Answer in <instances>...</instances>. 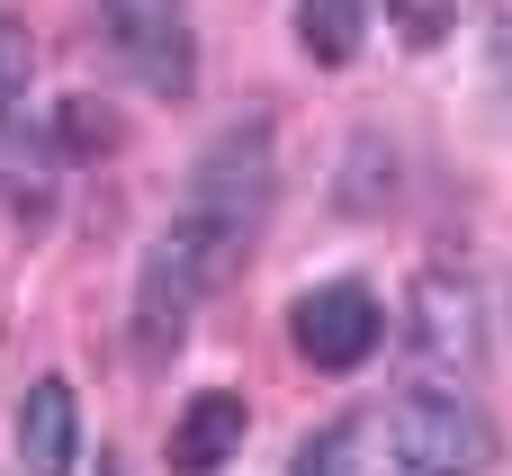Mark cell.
Instances as JSON below:
<instances>
[{
    "label": "cell",
    "mask_w": 512,
    "mask_h": 476,
    "mask_svg": "<svg viewBox=\"0 0 512 476\" xmlns=\"http://www.w3.org/2000/svg\"><path fill=\"white\" fill-rule=\"evenodd\" d=\"M378 333H387V306H378L369 279H324V288H306L288 306V342L324 378H351L360 360H378Z\"/></svg>",
    "instance_id": "4"
},
{
    "label": "cell",
    "mask_w": 512,
    "mask_h": 476,
    "mask_svg": "<svg viewBox=\"0 0 512 476\" xmlns=\"http://www.w3.org/2000/svg\"><path fill=\"white\" fill-rule=\"evenodd\" d=\"M99 18H108L117 63L153 99H189L198 90V36H189V9L180 0H99Z\"/></svg>",
    "instance_id": "5"
},
{
    "label": "cell",
    "mask_w": 512,
    "mask_h": 476,
    "mask_svg": "<svg viewBox=\"0 0 512 476\" xmlns=\"http://www.w3.org/2000/svg\"><path fill=\"white\" fill-rule=\"evenodd\" d=\"M243 432H252L243 396H234V387H198V396L180 405V423H171V476H216L243 450Z\"/></svg>",
    "instance_id": "9"
},
{
    "label": "cell",
    "mask_w": 512,
    "mask_h": 476,
    "mask_svg": "<svg viewBox=\"0 0 512 476\" xmlns=\"http://www.w3.org/2000/svg\"><path fill=\"white\" fill-rule=\"evenodd\" d=\"M81 468V396L63 378H36L18 396V476H72Z\"/></svg>",
    "instance_id": "8"
},
{
    "label": "cell",
    "mask_w": 512,
    "mask_h": 476,
    "mask_svg": "<svg viewBox=\"0 0 512 476\" xmlns=\"http://www.w3.org/2000/svg\"><path fill=\"white\" fill-rule=\"evenodd\" d=\"M387 27H396L405 45H423V54H432V45L459 27V0H387Z\"/></svg>",
    "instance_id": "14"
},
{
    "label": "cell",
    "mask_w": 512,
    "mask_h": 476,
    "mask_svg": "<svg viewBox=\"0 0 512 476\" xmlns=\"http://www.w3.org/2000/svg\"><path fill=\"white\" fill-rule=\"evenodd\" d=\"M387 450H396L405 476H486L504 459V432L468 387L432 378V387H405L387 405Z\"/></svg>",
    "instance_id": "2"
},
{
    "label": "cell",
    "mask_w": 512,
    "mask_h": 476,
    "mask_svg": "<svg viewBox=\"0 0 512 476\" xmlns=\"http://www.w3.org/2000/svg\"><path fill=\"white\" fill-rule=\"evenodd\" d=\"M207 297H216L207 252H198L180 225H162V234L144 243V261H135V297H126V342H135V360L162 369V360L189 342V324H198Z\"/></svg>",
    "instance_id": "3"
},
{
    "label": "cell",
    "mask_w": 512,
    "mask_h": 476,
    "mask_svg": "<svg viewBox=\"0 0 512 476\" xmlns=\"http://www.w3.org/2000/svg\"><path fill=\"white\" fill-rule=\"evenodd\" d=\"M414 351H423L450 387H468V369L486 360V306H477V279H468V270L432 261V270L414 279Z\"/></svg>",
    "instance_id": "6"
},
{
    "label": "cell",
    "mask_w": 512,
    "mask_h": 476,
    "mask_svg": "<svg viewBox=\"0 0 512 476\" xmlns=\"http://www.w3.org/2000/svg\"><path fill=\"white\" fill-rule=\"evenodd\" d=\"M99 476H117V468H99Z\"/></svg>",
    "instance_id": "15"
},
{
    "label": "cell",
    "mask_w": 512,
    "mask_h": 476,
    "mask_svg": "<svg viewBox=\"0 0 512 476\" xmlns=\"http://www.w3.org/2000/svg\"><path fill=\"white\" fill-rule=\"evenodd\" d=\"M54 189H63V153H54L45 117L27 108V117L0 126V207H9L18 225H45V216H54Z\"/></svg>",
    "instance_id": "7"
},
{
    "label": "cell",
    "mask_w": 512,
    "mask_h": 476,
    "mask_svg": "<svg viewBox=\"0 0 512 476\" xmlns=\"http://www.w3.org/2000/svg\"><path fill=\"white\" fill-rule=\"evenodd\" d=\"M270 207H279V117H270V108H243V117H225V126L207 135V153H198V171H189L171 225H180V234L207 252V270L225 279V270L252 261Z\"/></svg>",
    "instance_id": "1"
},
{
    "label": "cell",
    "mask_w": 512,
    "mask_h": 476,
    "mask_svg": "<svg viewBox=\"0 0 512 476\" xmlns=\"http://www.w3.org/2000/svg\"><path fill=\"white\" fill-rule=\"evenodd\" d=\"M360 450H369V423H360V414H333V423L288 459V476H360Z\"/></svg>",
    "instance_id": "12"
},
{
    "label": "cell",
    "mask_w": 512,
    "mask_h": 476,
    "mask_svg": "<svg viewBox=\"0 0 512 476\" xmlns=\"http://www.w3.org/2000/svg\"><path fill=\"white\" fill-rule=\"evenodd\" d=\"M288 36H297L306 63L342 72V63H360V45H369V0H297V9H288Z\"/></svg>",
    "instance_id": "10"
},
{
    "label": "cell",
    "mask_w": 512,
    "mask_h": 476,
    "mask_svg": "<svg viewBox=\"0 0 512 476\" xmlns=\"http://www.w3.org/2000/svg\"><path fill=\"white\" fill-rule=\"evenodd\" d=\"M45 135H54V153L63 162H90V153H117V108H99L90 90H72L54 117H45Z\"/></svg>",
    "instance_id": "11"
},
{
    "label": "cell",
    "mask_w": 512,
    "mask_h": 476,
    "mask_svg": "<svg viewBox=\"0 0 512 476\" xmlns=\"http://www.w3.org/2000/svg\"><path fill=\"white\" fill-rule=\"evenodd\" d=\"M27 108H36V45H27V27L0 9V126L27 117Z\"/></svg>",
    "instance_id": "13"
}]
</instances>
